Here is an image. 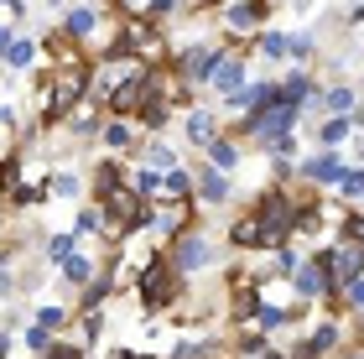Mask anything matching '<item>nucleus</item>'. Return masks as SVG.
<instances>
[{"label":"nucleus","mask_w":364,"mask_h":359,"mask_svg":"<svg viewBox=\"0 0 364 359\" xmlns=\"http://www.w3.org/2000/svg\"><path fill=\"white\" fill-rule=\"evenodd\" d=\"M63 271H68V282H89V276H94V260H89V255H68V260H63Z\"/></svg>","instance_id":"nucleus-15"},{"label":"nucleus","mask_w":364,"mask_h":359,"mask_svg":"<svg viewBox=\"0 0 364 359\" xmlns=\"http://www.w3.org/2000/svg\"><path fill=\"white\" fill-rule=\"evenodd\" d=\"M219 63H224V53H208V47H198V53L182 58V73H188V78H213V73H219Z\"/></svg>","instance_id":"nucleus-6"},{"label":"nucleus","mask_w":364,"mask_h":359,"mask_svg":"<svg viewBox=\"0 0 364 359\" xmlns=\"http://www.w3.org/2000/svg\"><path fill=\"white\" fill-rule=\"evenodd\" d=\"M31 58H37V47H31V42H11V53H6L11 68H31Z\"/></svg>","instance_id":"nucleus-16"},{"label":"nucleus","mask_w":364,"mask_h":359,"mask_svg":"<svg viewBox=\"0 0 364 359\" xmlns=\"http://www.w3.org/2000/svg\"><path fill=\"white\" fill-rule=\"evenodd\" d=\"M359 125H364V109H359Z\"/></svg>","instance_id":"nucleus-38"},{"label":"nucleus","mask_w":364,"mask_h":359,"mask_svg":"<svg viewBox=\"0 0 364 359\" xmlns=\"http://www.w3.org/2000/svg\"><path fill=\"white\" fill-rule=\"evenodd\" d=\"M260 21H266V6H260V0H240V6H229V26H235V31H255Z\"/></svg>","instance_id":"nucleus-7"},{"label":"nucleus","mask_w":364,"mask_h":359,"mask_svg":"<svg viewBox=\"0 0 364 359\" xmlns=\"http://www.w3.org/2000/svg\"><path fill=\"white\" fill-rule=\"evenodd\" d=\"M312 53V37H291V58H307Z\"/></svg>","instance_id":"nucleus-31"},{"label":"nucleus","mask_w":364,"mask_h":359,"mask_svg":"<svg viewBox=\"0 0 364 359\" xmlns=\"http://www.w3.org/2000/svg\"><path fill=\"white\" fill-rule=\"evenodd\" d=\"M343 291H349V302H359V307H364V282H349Z\"/></svg>","instance_id":"nucleus-33"},{"label":"nucleus","mask_w":364,"mask_h":359,"mask_svg":"<svg viewBox=\"0 0 364 359\" xmlns=\"http://www.w3.org/2000/svg\"><path fill=\"white\" fill-rule=\"evenodd\" d=\"M94 21H99V16H94L89 6H78V11H68V37H84V31H94Z\"/></svg>","instance_id":"nucleus-13"},{"label":"nucleus","mask_w":364,"mask_h":359,"mask_svg":"<svg viewBox=\"0 0 364 359\" xmlns=\"http://www.w3.org/2000/svg\"><path fill=\"white\" fill-rule=\"evenodd\" d=\"M6 349H11V338H6V333H0V359H6Z\"/></svg>","instance_id":"nucleus-35"},{"label":"nucleus","mask_w":364,"mask_h":359,"mask_svg":"<svg viewBox=\"0 0 364 359\" xmlns=\"http://www.w3.org/2000/svg\"><path fill=\"white\" fill-rule=\"evenodd\" d=\"M307 94H312V78H302V73H296V78H291V84H287V89H281V105H302V100H307Z\"/></svg>","instance_id":"nucleus-14"},{"label":"nucleus","mask_w":364,"mask_h":359,"mask_svg":"<svg viewBox=\"0 0 364 359\" xmlns=\"http://www.w3.org/2000/svg\"><path fill=\"white\" fill-rule=\"evenodd\" d=\"M338 156H318V161H307V177H318V183H338Z\"/></svg>","instance_id":"nucleus-11"},{"label":"nucleus","mask_w":364,"mask_h":359,"mask_svg":"<svg viewBox=\"0 0 364 359\" xmlns=\"http://www.w3.org/2000/svg\"><path fill=\"white\" fill-rule=\"evenodd\" d=\"M167 188V177H156V172H136V193L141 198H151V193H161Z\"/></svg>","instance_id":"nucleus-21"},{"label":"nucleus","mask_w":364,"mask_h":359,"mask_svg":"<svg viewBox=\"0 0 364 359\" xmlns=\"http://www.w3.org/2000/svg\"><path fill=\"white\" fill-rule=\"evenodd\" d=\"M63 323V307H37V328H58Z\"/></svg>","instance_id":"nucleus-29"},{"label":"nucleus","mask_w":364,"mask_h":359,"mask_svg":"<svg viewBox=\"0 0 364 359\" xmlns=\"http://www.w3.org/2000/svg\"><path fill=\"white\" fill-rule=\"evenodd\" d=\"M255 313H260V328H281V323H287V313L271 307V302H255Z\"/></svg>","instance_id":"nucleus-22"},{"label":"nucleus","mask_w":364,"mask_h":359,"mask_svg":"<svg viewBox=\"0 0 364 359\" xmlns=\"http://www.w3.org/2000/svg\"><path fill=\"white\" fill-rule=\"evenodd\" d=\"M271 359H287V354H271Z\"/></svg>","instance_id":"nucleus-37"},{"label":"nucleus","mask_w":364,"mask_h":359,"mask_svg":"<svg viewBox=\"0 0 364 359\" xmlns=\"http://www.w3.org/2000/svg\"><path fill=\"white\" fill-rule=\"evenodd\" d=\"M114 359H125V354H114ZM130 359H146V354H130Z\"/></svg>","instance_id":"nucleus-36"},{"label":"nucleus","mask_w":364,"mask_h":359,"mask_svg":"<svg viewBox=\"0 0 364 359\" xmlns=\"http://www.w3.org/2000/svg\"><path fill=\"white\" fill-rule=\"evenodd\" d=\"M291 282H296V291H302V297H312V291H323V271H312V266H302V260H296V266H291Z\"/></svg>","instance_id":"nucleus-10"},{"label":"nucleus","mask_w":364,"mask_h":359,"mask_svg":"<svg viewBox=\"0 0 364 359\" xmlns=\"http://www.w3.org/2000/svg\"><path fill=\"white\" fill-rule=\"evenodd\" d=\"M291 125H296V105H276V109H266V115H250V130H255V136H266L271 146L287 136Z\"/></svg>","instance_id":"nucleus-3"},{"label":"nucleus","mask_w":364,"mask_h":359,"mask_svg":"<svg viewBox=\"0 0 364 359\" xmlns=\"http://www.w3.org/2000/svg\"><path fill=\"white\" fill-rule=\"evenodd\" d=\"M182 219H188V214H182V208L172 203V208H161V214H156V230H161V235H177V230H182Z\"/></svg>","instance_id":"nucleus-17"},{"label":"nucleus","mask_w":364,"mask_h":359,"mask_svg":"<svg viewBox=\"0 0 364 359\" xmlns=\"http://www.w3.org/2000/svg\"><path fill=\"white\" fill-rule=\"evenodd\" d=\"M105 141H109V146H130V125H125V120H114V125L105 130Z\"/></svg>","instance_id":"nucleus-27"},{"label":"nucleus","mask_w":364,"mask_h":359,"mask_svg":"<svg viewBox=\"0 0 364 359\" xmlns=\"http://www.w3.org/2000/svg\"><path fill=\"white\" fill-rule=\"evenodd\" d=\"M240 78H245V63L240 58H224L219 73H213V89H219V94H240Z\"/></svg>","instance_id":"nucleus-8"},{"label":"nucleus","mask_w":364,"mask_h":359,"mask_svg":"<svg viewBox=\"0 0 364 359\" xmlns=\"http://www.w3.org/2000/svg\"><path fill=\"white\" fill-rule=\"evenodd\" d=\"M151 161H156V167H167V172L177 167V161H172V151H167V146H151Z\"/></svg>","instance_id":"nucleus-30"},{"label":"nucleus","mask_w":364,"mask_h":359,"mask_svg":"<svg viewBox=\"0 0 364 359\" xmlns=\"http://www.w3.org/2000/svg\"><path fill=\"white\" fill-rule=\"evenodd\" d=\"M0 53H11V37H6V26H0Z\"/></svg>","instance_id":"nucleus-34"},{"label":"nucleus","mask_w":364,"mask_h":359,"mask_svg":"<svg viewBox=\"0 0 364 359\" xmlns=\"http://www.w3.org/2000/svg\"><path fill=\"white\" fill-rule=\"evenodd\" d=\"M146 100H151V73H130V78H120V84H114V94H109V105L120 109H141Z\"/></svg>","instance_id":"nucleus-2"},{"label":"nucleus","mask_w":364,"mask_h":359,"mask_svg":"<svg viewBox=\"0 0 364 359\" xmlns=\"http://www.w3.org/2000/svg\"><path fill=\"white\" fill-rule=\"evenodd\" d=\"M188 136H193V141H203V146H208V136H213V115H203V109H198V115L188 120Z\"/></svg>","instance_id":"nucleus-18"},{"label":"nucleus","mask_w":364,"mask_h":359,"mask_svg":"<svg viewBox=\"0 0 364 359\" xmlns=\"http://www.w3.org/2000/svg\"><path fill=\"white\" fill-rule=\"evenodd\" d=\"M208 255H213V250H208V240H198V235H193V240H182L177 250H172V266H182V271H203V266H208Z\"/></svg>","instance_id":"nucleus-5"},{"label":"nucleus","mask_w":364,"mask_h":359,"mask_svg":"<svg viewBox=\"0 0 364 359\" xmlns=\"http://www.w3.org/2000/svg\"><path fill=\"white\" fill-rule=\"evenodd\" d=\"M53 193H58V198H78V177H73V172L53 177Z\"/></svg>","instance_id":"nucleus-25"},{"label":"nucleus","mask_w":364,"mask_h":359,"mask_svg":"<svg viewBox=\"0 0 364 359\" xmlns=\"http://www.w3.org/2000/svg\"><path fill=\"white\" fill-rule=\"evenodd\" d=\"M167 286H172V266L151 260L146 276H141V302H146V307H161V302H167Z\"/></svg>","instance_id":"nucleus-4"},{"label":"nucleus","mask_w":364,"mask_h":359,"mask_svg":"<svg viewBox=\"0 0 364 359\" xmlns=\"http://www.w3.org/2000/svg\"><path fill=\"white\" fill-rule=\"evenodd\" d=\"M188 188H193V183H188V172H182V167H172V172H167V188H161V193H172V198H182Z\"/></svg>","instance_id":"nucleus-23"},{"label":"nucleus","mask_w":364,"mask_h":359,"mask_svg":"<svg viewBox=\"0 0 364 359\" xmlns=\"http://www.w3.org/2000/svg\"><path fill=\"white\" fill-rule=\"evenodd\" d=\"M84 78H89V68L84 63H68V68L58 73V84H53V105H47V115H58V109H68L78 94H84Z\"/></svg>","instance_id":"nucleus-1"},{"label":"nucleus","mask_w":364,"mask_h":359,"mask_svg":"<svg viewBox=\"0 0 364 359\" xmlns=\"http://www.w3.org/2000/svg\"><path fill=\"white\" fill-rule=\"evenodd\" d=\"M198 193H203V203H224V198H229V177L208 167V172H203V183H198Z\"/></svg>","instance_id":"nucleus-9"},{"label":"nucleus","mask_w":364,"mask_h":359,"mask_svg":"<svg viewBox=\"0 0 364 359\" xmlns=\"http://www.w3.org/2000/svg\"><path fill=\"white\" fill-rule=\"evenodd\" d=\"M328 109H338V115H349V109H354V89H328Z\"/></svg>","instance_id":"nucleus-20"},{"label":"nucleus","mask_w":364,"mask_h":359,"mask_svg":"<svg viewBox=\"0 0 364 359\" xmlns=\"http://www.w3.org/2000/svg\"><path fill=\"white\" fill-rule=\"evenodd\" d=\"M343 230H349V240H359V245H364V219H343Z\"/></svg>","instance_id":"nucleus-32"},{"label":"nucleus","mask_w":364,"mask_h":359,"mask_svg":"<svg viewBox=\"0 0 364 359\" xmlns=\"http://www.w3.org/2000/svg\"><path fill=\"white\" fill-rule=\"evenodd\" d=\"M323 141H328V146L349 141V120H328V125H323Z\"/></svg>","instance_id":"nucleus-24"},{"label":"nucleus","mask_w":364,"mask_h":359,"mask_svg":"<svg viewBox=\"0 0 364 359\" xmlns=\"http://www.w3.org/2000/svg\"><path fill=\"white\" fill-rule=\"evenodd\" d=\"M333 188L343 193V198H359V193H364V172H359V167H343Z\"/></svg>","instance_id":"nucleus-12"},{"label":"nucleus","mask_w":364,"mask_h":359,"mask_svg":"<svg viewBox=\"0 0 364 359\" xmlns=\"http://www.w3.org/2000/svg\"><path fill=\"white\" fill-rule=\"evenodd\" d=\"M208 156H213V167H235V146H229V141H208Z\"/></svg>","instance_id":"nucleus-19"},{"label":"nucleus","mask_w":364,"mask_h":359,"mask_svg":"<svg viewBox=\"0 0 364 359\" xmlns=\"http://www.w3.org/2000/svg\"><path fill=\"white\" fill-rule=\"evenodd\" d=\"M47 255H53V260H68V255H73V240H68V235H53V240H47Z\"/></svg>","instance_id":"nucleus-26"},{"label":"nucleus","mask_w":364,"mask_h":359,"mask_svg":"<svg viewBox=\"0 0 364 359\" xmlns=\"http://www.w3.org/2000/svg\"><path fill=\"white\" fill-rule=\"evenodd\" d=\"M333 338H338V328H333V323H328V328H318V338H312V354L333 349Z\"/></svg>","instance_id":"nucleus-28"}]
</instances>
